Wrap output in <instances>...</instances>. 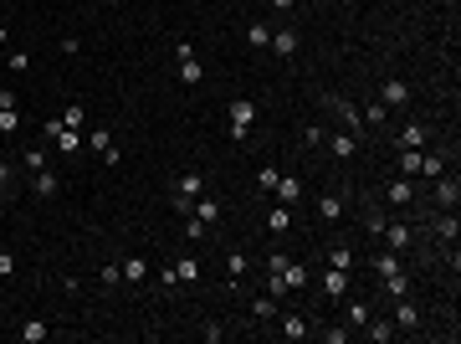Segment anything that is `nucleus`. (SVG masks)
<instances>
[{"instance_id":"nucleus-1","label":"nucleus","mask_w":461,"mask_h":344,"mask_svg":"<svg viewBox=\"0 0 461 344\" xmlns=\"http://www.w3.org/2000/svg\"><path fill=\"white\" fill-rule=\"evenodd\" d=\"M446 170V155H436V149H400V175L405 180H436Z\"/></svg>"},{"instance_id":"nucleus-2","label":"nucleus","mask_w":461,"mask_h":344,"mask_svg":"<svg viewBox=\"0 0 461 344\" xmlns=\"http://www.w3.org/2000/svg\"><path fill=\"white\" fill-rule=\"evenodd\" d=\"M231 139L236 144H246V134H251V123H256V103L251 98H231Z\"/></svg>"},{"instance_id":"nucleus-3","label":"nucleus","mask_w":461,"mask_h":344,"mask_svg":"<svg viewBox=\"0 0 461 344\" xmlns=\"http://www.w3.org/2000/svg\"><path fill=\"white\" fill-rule=\"evenodd\" d=\"M87 144H93V155H98L103 165H123V160H118V144H113V128H108V123H98L93 134H87Z\"/></svg>"},{"instance_id":"nucleus-4","label":"nucleus","mask_w":461,"mask_h":344,"mask_svg":"<svg viewBox=\"0 0 461 344\" xmlns=\"http://www.w3.org/2000/svg\"><path fill=\"white\" fill-rule=\"evenodd\" d=\"M323 103H328V109H334V113L343 118V128H348L354 139H364V134H369V128H364V118H359V109H354L348 98H338V93H334V98H323Z\"/></svg>"},{"instance_id":"nucleus-5","label":"nucleus","mask_w":461,"mask_h":344,"mask_svg":"<svg viewBox=\"0 0 461 344\" xmlns=\"http://www.w3.org/2000/svg\"><path fill=\"white\" fill-rule=\"evenodd\" d=\"M31 190H36L41 201H57L62 196V175H57L52 165H41V170H31Z\"/></svg>"},{"instance_id":"nucleus-6","label":"nucleus","mask_w":461,"mask_h":344,"mask_svg":"<svg viewBox=\"0 0 461 344\" xmlns=\"http://www.w3.org/2000/svg\"><path fill=\"white\" fill-rule=\"evenodd\" d=\"M456 201H461V180H456V170H441V175H436V206L456 211Z\"/></svg>"},{"instance_id":"nucleus-7","label":"nucleus","mask_w":461,"mask_h":344,"mask_svg":"<svg viewBox=\"0 0 461 344\" xmlns=\"http://www.w3.org/2000/svg\"><path fill=\"white\" fill-rule=\"evenodd\" d=\"M385 206H389V211H410V206H415V185H410L405 175L389 180V185H385Z\"/></svg>"},{"instance_id":"nucleus-8","label":"nucleus","mask_w":461,"mask_h":344,"mask_svg":"<svg viewBox=\"0 0 461 344\" xmlns=\"http://www.w3.org/2000/svg\"><path fill=\"white\" fill-rule=\"evenodd\" d=\"M380 103H385V109H405V103H410V82L385 77V82H380Z\"/></svg>"},{"instance_id":"nucleus-9","label":"nucleus","mask_w":461,"mask_h":344,"mask_svg":"<svg viewBox=\"0 0 461 344\" xmlns=\"http://www.w3.org/2000/svg\"><path fill=\"white\" fill-rule=\"evenodd\" d=\"M272 196H277V206H297L302 201V175H277Z\"/></svg>"},{"instance_id":"nucleus-10","label":"nucleus","mask_w":461,"mask_h":344,"mask_svg":"<svg viewBox=\"0 0 461 344\" xmlns=\"http://www.w3.org/2000/svg\"><path fill=\"white\" fill-rule=\"evenodd\" d=\"M174 196H185V201H200V196H205V175H200V170H185V175L174 180Z\"/></svg>"},{"instance_id":"nucleus-11","label":"nucleus","mask_w":461,"mask_h":344,"mask_svg":"<svg viewBox=\"0 0 461 344\" xmlns=\"http://www.w3.org/2000/svg\"><path fill=\"white\" fill-rule=\"evenodd\" d=\"M323 144H328V155H334V160H354L359 155V139L348 134V128H343V134H328Z\"/></svg>"},{"instance_id":"nucleus-12","label":"nucleus","mask_w":461,"mask_h":344,"mask_svg":"<svg viewBox=\"0 0 461 344\" xmlns=\"http://www.w3.org/2000/svg\"><path fill=\"white\" fill-rule=\"evenodd\" d=\"M297 47H302V36H297L292 26H277V31H272V52H277V57H297Z\"/></svg>"},{"instance_id":"nucleus-13","label":"nucleus","mask_w":461,"mask_h":344,"mask_svg":"<svg viewBox=\"0 0 461 344\" xmlns=\"http://www.w3.org/2000/svg\"><path fill=\"white\" fill-rule=\"evenodd\" d=\"M394 329H421V309L410 304V293L394 298Z\"/></svg>"},{"instance_id":"nucleus-14","label":"nucleus","mask_w":461,"mask_h":344,"mask_svg":"<svg viewBox=\"0 0 461 344\" xmlns=\"http://www.w3.org/2000/svg\"><path fill=\"white\" fill-rule=\"evenodd\" d=\"M190 216H195V221H200V226H215V221H221V201H215V196H210V190H205V196H200V201H195V211H190Z\"/></svg>"},{"instance_id":"nucleus-15","label":"nucleus","mask_w":461,"mask_h":344,"mask_svg":"<svg viewBox=\"0 0 461 344\" xmlns=\"http://www.w3.org/2000/svg\"><path fill=\"white\" fill-rule=\"evenodd\" d=\"M343 293H348V272H338V267H328V272H323V298H328V304H338Z\"/></svg>"},{"instance_id":"nucleus-16","label":"nucleus","mask_w":461,"mask_h":344,"mask_svg":"<svg viewBox=\"0 0 461 344\" xmlns=\"http://www.w3.org/2000/svg\"><path fill=\"white\" fill-rule=\"evenodd\" d=\"M277 329H282V339H307V334H313L302 314H277Z\"/></svg>"},{"instance_id":"nucleus-17","label":"nucleus","mask_w":461,"mask_h":344,"mask_svg":"<svg viewBox=\"0 0 461 344\" xmlns=\"http://www.w3.org/2000/svg\"><path fill=\"white\" fill-rule=\"evenodd\" d=\"M385 242H389V252H410V226L405 221H385Z\"/></svg>"},{"instance_id":"nucleus-18","label":"nucleus","mask_w":461,"mask_h":344,"mask_svg":"<svg viewBox=\"0 0 461 344\" xmlns=\"http://www.w3.org/2000/svg\"><path fill=\"white\" fill-rule=\"evenodd\" d=\"M246 272H251L246 252H226V277H231V288H241V283H246Z\"/></svg>"},{"instance_id":"nucleus-19","label":"nucleus","mask_w":461,"mask_h":344,"mask_svg":"<svg viewBox=\"0 0 461 344\" xmlns=\"http://www.w3.org/2000/svg\"><path fill=\"white\" fill-rule=\"evenodd\" d=\"M369 339H375V344H389L394 334H400V329H394V318H380V314H369V329H364Z\"/></svg>"},{"instance_id":"nucleus-20","label":"nucleus","mask_w":461,"mask_h":344,"mask_svg":"<svg viewBox=\"0 0 461 344\" xmlns=\"http://www.w3.org/2000/svg\"><path fill=\"white\" fill-rule=\"evenodd\" d=\"M251 318H256V324H272V318H277V298L272 293H256L251 298Z\"/></svg>"},{"instance_id":"nucleus-21","label":"nucleus","mask_w":461,"mask_h":344,"mask_svg":"<svg viewBox=\"0 0 461 344\" xmlns=\"http://www.w3.org/2000/svg\"><path fill=\"white\" fill-rule=\"evenodd\" d=\"M318 221H328V226L343 221V196H328V190H323V201H318Z\"/></svg>"},{"instance_id":"nucleus-22","label":"nucleus","mask_w":461,"mask_h":344,"mask_svg":"<svg viewBox=\"0 0 461 344\" xmlns=\"http://www.w3.org/2000/svg\"><path fill=\"white\" fill-rule=\"evenodd\" d=\"M123 283H149V262H144V257H123Z\"/></svg>"},{"instance_id":"nucleus-23","label":"nucleus","mask_w":461,"mask_h":344,"mask_svg":"<svg viewBox=\"0 0 461 344\" xmlns=\"http://www.w3.org/2000/svg\"><path fill=\"white\" fill-rule=\"evenodd\" d=\"M246 47H272V26H267V21H251V26H246Z\"/></svg>"},{"instance_id":"nucleus-24","label":"nucleus","mask_w":461,"mask_h":344,"mask_svg":"<svg viewBox=\"0 0 461 344\" xmlns=\"http://www.w3.org/2000/svg\"><path fill=\"white\" fill-rule=\"evenodd\" d=\"M52 144H57V155H77V149H82V128H62Z\"/></svg>"},{"instance_id":"nucleus-25","label":"nucleus","mask_w":461,"mask_h":344,"mask_svg":"<svg viewBox=\"0 0 461 344\" xmlns=\"http://www.w3.org/2000/svg\"><path fill=\"white\" fill-rule=\"evenodd\" d=\"M21 128H26V118H21V109H0V134H6V139H16Z\"/></svg>"},{"instance_id":"nucleus-26","label":"nucleus","mask_w":461,"mask_h":344,"mask_svg":"<svg viewBox=\"0 0 461 344\" xmlns=\"http://www.w3.org/2000/svg\"><path fill=\"white\" fill-rule=\"evenodd\" d=\"M180 82H205V62L200 57H180Z\"/></svg>"},{"instance_id":"nucleus-27","label":"nucleus","mask_w":461,"mask_h":344,"mask_svg":"<svg viewBox=\"0 0 461 344\" xmlns=\"http://www.w3.org/2000/svg\"><path fill=\"white\" fill-rule=\"evenodd\" d=\"M400 267H405V252H380V257H375V272H380V277L400 272Z\"/></svg>"},{"instance_id":"nucleus-28","label":"nucleus","mask_w":461,"mask_h":344,"mask_svg":"<svg viewBox=\"0 0 461 344\" xmlns=\"http://www.w3.org/2000/svg\"><path fill=\"white\" fill-rule=\"evenodd\" d=\"M405 293H410V272L400 267V272H389V277H385V298H405Z\"/></svg>"},{"instance_id":"nucleus-29","label":"nucleus","mask_w":461,"mask_h":344,"mask_svg":"<svg viewBox=\"0 0 461 344\" xmlns=\"http://www.w3.org/2000/svg\"><path fill=\"white\" fill-rule=\"evenodd\" d=\"M16 334H21V344H41V339H47L52 329H47V324H41V318H26V324H21Z\"/></svg>"},{"instance_id":"nucleus-30","label":"nucleus","mask_w":461,"mask_h":344,"mask_svg":"<svg viewBox=\"0 0 461 344\" xmlns=\"http://www.w3.org/2000/svg\"><path fill=\"white\" fill-rule=\"evenodd\" d=\"M288 226H292V206H272V216H267V231H272V236H282Z\"/></svg>"},{"instance_id":"nucleus-31","label":"nucleus","mask_w":461,"mask_h":344,"mask_svg":"<svg viewBox=\"0 0 461 344\" xmlns=\"http://www.w3.org/2000/svg\"><path fill=\"white\" fill-rule=\"evenodd\" d=\"M436 236L456 247V236H461V226H456V211H446V216H436Z\"/></svg>"},{"instance_id":"nucleus-32","label":"nucleus","mask_w":461,"mask_h":344,"mask_svg":"<svg viewBox=\"0 0 461 344\" xmlns=\"http://www.w3.org/2000/svg\"><path fill=\"white\" fill-rule=\"evenodd\" d=\"M359 118H364V128H380V123H389V109H385V103L375 98L369 109H359Z\"/></svg>"},{"instance_id":"nucleus-33","label":"nucleus","mask_w":461,"mask_h":344,"mask_svg":"<svg viewBox=\"0 0 461 344\" xmlns=\"http://www.w3.org/2000/svg\"><path fill=\"white\" fill-rule=\"evenodd\" d=\"M282 283H288V293L307 288V267H302V262H288V267H282Z\"/></svg>"},{"instance_id":"nucleus-34","label":"nucleus","mask_w":461,"mask_h":344,"mask_svg":"<svg viewBox=\"0 0 461 344\" xmlns=\"http://www.w3.org/2000/svg\"><path fill=\"white\" fill-rule=\"evenodd\" d=\"M369 314H375L369 304H348V309H343V324H348V329H364V324H369Z\"/></svg>"},{"instance_id":"nucleus-35","label":"nucleus","mask_w":461,"mask_h":344,"mask_svg":"<svg viewBox=\"0 0 461 344\" xmlns=\"http://www.w3.org/2000/svg\"><path fill=\"white\" fill-rule=\"evenodd\" d=\"M400 149H426V128L421 123H405L400 128Z\"/></svg>"},{"instance_id":"nucleus-36","label":"nucleus","mask_w":461,"mask_h":344,"mask_svg":"<svg viewBox=\"0 0 461 344\" xmlns=\"http://www.w3.org/2000/svg\"><path fill=\"white\" fill-rule=\"evenodd\" d=\"M328 267H338V272H354V252H348V247H328Z\"/></svg>"},{"instance_id":"nucleus-37","label":"nucleus","mask_w":461,"mask_h":344,"mask_svg":"<svg viewBox=\"0 0 461 344\" xmlns=\"http://www.w3.org/2000/svg\"><path fill=\"white\" fill-rule=\"evenodd\" d=\"M174 272H180V283H200V262H195V257H180Z\"/></svg>"},{"instance_id":"nucleus-38","label":"nucleus","mask_w":461,"mask_h":344,"mask_svg":"<svg viewBox=\"0 0 461 344\" xmlns=\"http://www.w3.org/2000/svg\"><path fill=\"white\" fill-rule=\"evenodd\" d=\"M385 221H389V216H385V211H375V206H369V211H364V231H369V236H380V231H385Z\"/></svg>"},{"instance_id":"nucleus-39","label":"nucleus","mask_w":461,"mask_h":344,"mask_svg":"<svg viewBox=\"0 0 461 344\" xmlns=\"http://www.w3.org/2000/svg\"><path fill=\"white\" fill-rule=\"evenodd\" d=\"M62 123H67V128H82L87 118H82V103H67V109H62Z\"/></svg>"},{"instance_id":"nucleus-40","label":"nucleus","mask_w":461,"mask_h":344,"mask_svg":"<svg viewBox=\"0 0 461 344\" xmlns=\"http://www.w3.org/2000/svg\"><path fill=\"white\" fill-rule=\"evenodd\" d=\"M16 267H21V262H16V252H0V283H11Z\"/></svg>"},{"instance_id":"nucleus-41","label":"nucleus","mask_w":461,"mask_h":344,"mask_svg":"<svg viewBox=\"0 0 461 344\" xmlns=\"http://www.w3.org/2000/svg\"><path fill=\"white\" fill-rule=\"evenodd\" d=\"M277 175H282L277 165H261V175H256V185H261V190H267V196H272V185H277Z\"/></svg>"},{"instance_id":"nucleus-42","label":"nucleus","mask_w":461,"mask_h":344,"mask_svg":"<svg viewBox=\"0 0 461 344\" xmlns=\"http://www.w3.org/2000/svg\"><path fill=\"white\" fill-rule=\"evenodd\" d=\"M6 67H11V72H26V67H31V52H11Z\"/></svg>"},{"instance_id":"nucleus-43","label":"nucleus","mask_w":461,"mask_h":344,"mask_svg":"<svg viewBox=\"0 0 461 344\" xmlns=\"http://www.w3.org/2000/svg\"><path fill=\"white\" fill-rule=\"evenodd\" d=\"M205 231H210V226H200V221L190 216V221H185V242H205Z\"/></svg>"},{"instance_id":"nucleus-44","label":"nucleus","mask_w":461,"mask_h":344,"mask_svg":"<svg viewBox=\"0 0 461 344\" xmlns=\"http://www.w3.org/2000/svg\"><path fill=\"white\" fill-rule=\"evenodd\" d=\"M302 139H307V144H313V149H323V139H328V134H323V128H318V123H307V128H302Z\"/></svg>"},{"instance_id":"nucleus-45","label":"nucleus","mask_w":461,"mask_h":344,"mask_svg":"<svg viewBox=\"0 0 461 344\" xmlns=\"http://www.w3.org/2000/svg\"><path fill=\"white\" fill-rule=\"evenodd\" d=\"M21 165H26V170H41V165H47V155H41V149H26V155H21Z\"/></svg>"},{"instance_id":"nucleus-46","label":"nucleus","mask_w":461,"mask_h":344,"mask_svg":"<svg viewBox=\"0 0 461 344\" xmlns=\"http://www.w3.org/2000/svg\"><path fill=\"white\" fill-rule=\"evenodd\" d=\"M323 339H328V344H343V339H348V329H343V324H328V329H323Z\"/></svg>"},{"instance_id":"nucleus-47","label":"nucleus","mask_w":461,"mask_h":344,"mask_svg":"<svg viewBox=\"0 0 461 344\" xmlns=\"http://www.w3.org/2000/svg\"><path fill=\"white\" fill-rule=\"evenodd\" d=\"M0 109H21V98H16V88H0Z\"/></svg>"},{"instance_id":"nucleus-48","label":"nucleus","mask_w":461,"mask_h":344,"mask_svg":"<svg viewBox=\"0 0 461 344\" xmlns=\"http://www.w3.org/2000/svg\"><path fill=\"white\" fill-rule=\"evenodd\" d=\"M267 6H272V11H282V16H292V6H297V0H267Z\"/></svg>"},{"instance_id":"nucleus-49","label":"nucleus","mask_w":461,"mask_h":344,"mask_svg":"<svg viewBox=\"0 0 461 344\" xmlns=\"http://www.w3.org/2000/svg\"><path fill=\"white\" fill-rule=\"evenodd\" d=\"M11 47V31H6V21H0V52H6Z\"/></svg>"},{"instance_id":"nucleus-50","label":"nucleus","mask_w":461,"mask_h":344,"mask_svg":"<svg viewBox=\"0 0 461 344\" xmlns=\"http://www.w3.org/2000/svg\"><path fill=\"white\" fill-rule=\"evenodd\" d=\"M103 6H123V0H103Z\"/></svg>"}]
</instances>
